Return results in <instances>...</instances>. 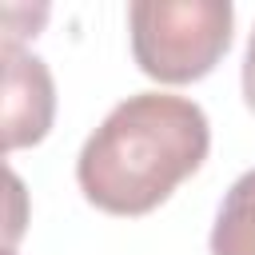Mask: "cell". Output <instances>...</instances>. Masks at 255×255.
I'll return each instance as SVG.
<instances>
[{
  "mask_svg": "<svg viewBox=\"0 0 255 255\" xmlns=\"http://www.w3.org/2000/svg\"><path fill=\"white\" fill-rule=\"evenodd\" d=\"M207 147L211 124L195 100L135 92L84 139L76 183L108 215H147L203 167Z\"/></svg>",
  "mask_w": 255,
  "mask_h": 255,
  "instance_id": "obj_1",
  "label": "cell"
},
{
  "mask_svg": "<svg viewBox=\"0 0 255 255\" xmlns=\"http://www.w3.org/2000/svg\"><path fill=\"white\" fill-rule=\"evenodd\" d=\"M131 56L159 84L203 80L231 48V0H135L128 8Z\"/></svg>",
  "mask_w": 255,
  "mask_h": 255,
  "instance_id": "obj_2",
  "label": "cell"
},
{
  "mask_svg": "<svg viewBox=\"0 0 255 255\" xmlns=\"http://www.w3.org/2000/svg\"><path fill=\"white\" fill-rule=\"evenodd\" d=\"M4 147L40 143L56 116V88L52 72L40 56L24 52L16 40H4Z\"/></svg>",
  "mask_w": 255,
  "mask_h": 255,
  "instance_id": "obj_3",
  "label": "cell"
},
{
  "mask_svg": "<svg viewBox=\"0 0 255 255\" xmlns=\"http://www.w3.org/2000/svg\"><path fill=\"white\" fill-rule=\"evenodd\" d=\"M211 255H255V167L227 187L211 227Z\"/></svg>",
  "mask_w": 255,
  "mask_h": 255,
  "instance_id": "obj_4",
  "label": "cell"
},
{
  "mask_svg": "<svg viewBox=\"0 0 255 255\" xmlns=\"http://www.w3.org/2000/svg\"><path fill=\"white\" fill-rule=\"evenodd\" d=\"M243 100H247V108L255 112V32H251L247 56H243Z\"/></svg>",
  "mask_w": 255,
  "mask_h": 255,
  "instance_id": "obj_5",
  "label": "cell"
}]
</instances>
